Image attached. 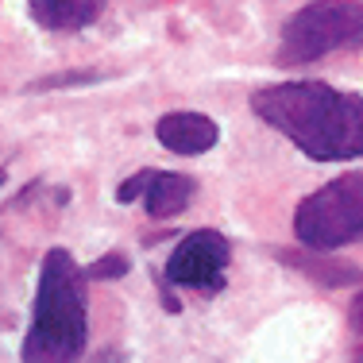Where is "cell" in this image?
<instances>
[{
	"instance_id": "cell-6",
	"label": "cell",
	"mask_w": 363,
	"mask_h": 363,
	"mask_svg": "<svg viewBox=\"0 0 363 363\" xmlns=\"http://www.w3.org/2000/svg\"><path fill=\"white\" fill-rule=\"evenodd\" d=\"M194 178L186 174H170V170H140L116 189V197L124 205L132 201H143V209L151 213L155 220H167V217H178L189 201H194Z\"/></svg>"
},
{
	"instance_id": "cell-3",
	"label": "cell",
	"mask_w": 363,
	"mask_h": 363,
	"mask_svg": "<svg viewBox=\"0 0 363 363\" xmlns=\"http://www.w3.org/2000/svg\"><path fill=\"white\" fill-rule=\"evenodd\" d=\"M363 47V0H317L306 4L282 28L279 58L286 66L317 62L336 50Z\"/></svg>"
},
{
	"instance_id": "cell-8",
	"label": "cell",
	"mask_w": 363,
	"mask_h": 363,
	"mask_svg": "<svg viewBox=\"0 0 363 363\" xmlns=\"http://www.w3.org/2000/svg\"><path fill=\"white\" fill-rule=\"evenodd\" d=\"M31 20L47 31H82L101 16L105 0H28Z\"/></svg>"
},
{
	"instance_id": "cell-5",
	"label": "cell",
	"mask_w": 363,
	"mask_h": 363,
	"mask_svg": "<svg viewBox=\"0 0 363 363\" xmlns=\"http://www.w3.org/2000/svg\"><path fill=\"white\" fill-rule=\"evenodd\" d=\"M228 240L213 228H197L170 252L167 259V282L197 294H220L224 271H228Z\"/></svg>"
},
{
	"instance_id": "cell-1",
	"label": "cell",
	"mask_w": 363,
	"mask_h": 363,
	"mask_svg": "<svg viewBox=\"0 0 363 363\" xmlns=\"http://www.w3.org/2000/svg\"><path fill=\"white\" fill-rule=\"evenodd\" d=\"M252 112L313 162H348L363 155V97L356 93L321 82H282L259 89Z\"/></svg>"
},
{
	"instance_id": "cell-9",
	"label": "cell",
	"mask_w": 363,
	"mask_h": 363,
	"mask_svg": "<svg viewBox=\"0 0 363 363\" xmlns=\"http://www.w3.org/2000/svg\"><path fill=\"white\" fill-rule=\"evenodd\" d=\"M128 271V263L120 255H105L97 267H93V279H116V274H124Z\"/></svg>"
},
{
	"instance_id": "cell-2",
	"label": "cell",
	"mask_w": 363,
	"mask_h": 363,
	"mask_svg": "<svg viewBox=\"0 0 363 363\" xmlns=\"http://www.w3.org/2000/svg\"><path fill=\"white\" fill-rule=\"evenodd\" d=\"M85 279L70 252L50 247L39 267L35 313L23 336V359L28 363H62L77 359L85 348Z\"/></svg>"
},
{
	"instance_id": "cell-10",
	"label": "cell",
	"mask_w": 363,
	"mask_h": 363,
	"mask_svg": "<svg viewBox=\"0 0 363 363\" xmlns=\"http://www.w3.org/2000/svg\"><path fill=\"white\" fill-rule=\"evenodd\" d=\"M348 321H352V328L363 336V290L356 294V301H352V313H348Z\"/></svg>"
},
{
	"instance_id": "cell-7",
	"label": "cell",
	"mask_w": 363,
	"mask_h": 363,
	"mask_svg": "<svg viewBox=\"0 0 363 363\" xmlns=\"http://www.w3.org/2000/svg\"><path fill=\"white\" fill-rule=\"evenodd\" d=\"M155 135L167 151L174 155H205L213 151L220 140V128L213 124L201 112H167V116L155 124Z\"/></svg>"
},
{
	"instance_id": "cell-4",
	"label": "cell",
	"mask_w": 363,
	"mask_h": 363,
	"mask_svg": "<svg viewBox=\"0 0 363 363\" xmlns=\"http://www.w3.org/2000/svg\"><path fill=\"white\" fill-rule=\"evenodd\" d=\"M294 232L306 247L333 252L363 240V174H344L309 194L294 213Z\"/></svg>"
}]
</instances>
